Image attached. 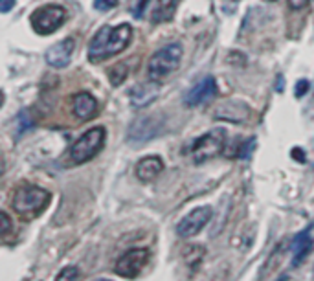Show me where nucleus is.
I'll return each mask as SVG.
<instances>
[{"instance_id":"f3484780","label":"nucleus","mask_w":314,"mask_h":281,"mask_svg":"<svg viewBox=\"0 0 314 281\" xmlns=\"http://www.w3.org/2000/svg\"><path fill=\"white\" fill-rule=\"evenodd\" d=\"M127 74H129V66H127V63L114 64V66L109 70V79H110V83H112V87L121 85V83L125 81Z\"/></svg>"},{"instance_id":"6e6552de","label":"nucleus","mask_w":314,"mask_h":281,"mask_svg":"<svg viewBox=\"0 0 314 281\" xmlns=\"http://www.w3.org/2000/svg\"><path fill=\"white\" fill-rule=\"evenodd\" d=\"M212 217H213L212 206H198V208L191 209L186 217H182L178 221L177 233L180 237H184V239L195 237V235H198L208 226V223L212 221Z\"/></svg>"},{"instance_id":"9d476101","label":"nucleus","mask_w":314,"mask_h":281,"mask_svg":"<svg viewBox=\"0 0 314 281\" xmlns=\"http://www.w3.org/2000/svg\"><path fill=\"white\" fill-rule=\"evenodd\" d=\"M76 50V40L74 37H66V39L55 42L54 46H50L46 52V63L52 68H66L72 61Z\"/></svg>"},{"instance_id":"7ed1b4c3","label":"nucleus","mask_w":314,"mask_h":281,"mask_svg":"<svg viewBox=\"0 0 314 281\" xmlns=\"http://www.w3.org/2000/svg\"><path fill=\"white\" fill-rule=\"evenodd\" d=\"M182 56H184V48L180 42L165 44L164 48H160L151 56L147 63V77L155 83H162L167 75H171L180 66Z\"/></svg>"},{"instance_id":"ddd939ff","label":"nucleus","mask_w":314,"mask_h":281,"mask_svg":"<svg viewBox=\"0 0 314 281\" xmlns=\"http://www.w3.org/2000/svg\"><path fill=\"white\" fill-rule=\"evenodd\" d=\"M72 109L79 120L88 121L96 118V114H98V99L88 92H79L72 99Z\"/></svg>"},{"instance_id":"b1692460","label":"nucleus","mask_w":314,"mask_h":281,"mask_svg":"<svg viewBox=\"0 0 314 281\" xmlns=\"http://www.w3.org/2000/svg\"><path fill=\"white\" fill-rule=\"evenodd\" d=\"M96 281H110V280H96Z\"/></svg>"},{"instance_id":"39448f33","label":"nucleus","mask_w":314,"mask_h":281,"mask_svg":"<svg viewBox=\"0 0 314 281\" xmlns=\"http://www.w3.org/2000/svg\"><path fill=\"white\" fill-rule=\"evenodd\" d=\"M226 145V131L224 129H213L210 132L196 138L191 145V158L195 164H202L219 156Z\"/></svg>"},{"instance_id":"4468645a","label":"nucleus","mask_w":314,"mask_h":281,"mask_svg":"<svg viewBox=\"0 0 314 281\" xmlns=\"http://www.w3.org/2000/svg\"><path fill=\"white\" fill-rule=\"evenodd\" d=\"M311 250H313V237H311V228H305L303 232H299L294 235V239H292V266L296 268L299 266L303 261L307 259V256L311 254Z\"/></svg>"},{"instance_id":"f03ea898","label":"nucleus","mask_w":314,"mask_h":281,"mask_svg":"<svg viewBox=\"0 0 314 281\" xmlns=\"http://www.w3.org/2000/svg\"><path fill=\"white\" fill-rule=\"evenodd\" d=\"M52 201V193L35 184H22L17 187L11 199V206L24 219H33L40 215Z\"/></svg>"},{"instance_id":"9b49d317","label":"nucleus","mask_w":314,"mask_h":281,"mask_svg":"<svg viewBox=\"0 0 314 281\" xmlns=\"http://www.w3.org/2000/svg\"><path fill=\"white\" fill-rule=\"evenodd\" d=\"M215 94H217V83H215L213 77L208 75V77L198 81L195 87L186 94L184 103H186V107H196V105H202L204 101L212 99Z\"/></svg>"},{"instance_id":"20e7f679","label":"nucleus","mask_w":314,"mask_h":281,"mask_svg":"<svg viewBox=\"0 0 314 281\" xmlns=\"http://www.w3.org/2000/svg\"><path fill=\"white\" fill-rule=\"evenodd\" d=\"M105 138H107V131L105 127H92L87 132H83L81 136L72 144L70 151V160L76 166H81L85 162L92 160L96 154L105 147Z\"/></svg>"},{"instance_id":"6ab92c4d","label":"nucleus","mask_w":314,"mask_h":281,"mask_svg":"<svg viewBox=\"0 0 314 281\" xmlns=\"http://www.w3.org/2000/svg\"><path fill=\"white\" fill-rule=\"evenodd\" d=\"M119 0H94V8L99 11H109V9L116 8Z\"/></svg>"},{"instance_id":"5701e85b","label":"nucleus","mask_w":314,"mask_h":281,"mask_svg":"<svg viewBox=\"0 0 314 281\" xmlns=\"http://www.w3.org/2000/svg\"><path fill=\"white\" fill-rule=\"evenodd\" d=\"M11 8H15V0H0V11L8 13Z\"/></svg>"},{"instance_id":"1a4fd4ad","label":"nucleus","mask_w":314,"mask_h":281,"mask_svg":"<svg viewBox=\"0 0 314 281\" xmlns=\"http://www.w3.org/2000/svg\"><path fill=\"white\" fill-rule=\"evenodd\" d=\"M250 118V107L239 99H226L215 109V120L230 123H244Z\"/></svg>"},{"instance_id":"f8f14e48","label":"nucleus","mask_w":314,"mask_h":281,"mask_svg":"<svg viewBox=\"0 0 314 281\" xmlns=\"http://www.w3.org/2000/svg\"><path fill=\"white\" fill-rule=\"evenodd\" d=\"M162 171H164V160H162L160 156H157V154L145 156V158L138 160L136 168H134L136 178H138L140 182H153V180H157L158 175H160Z\"/></svg>"},{"instance_id":"dca6fc26","label":"nucleus","mask_w":314,"mask_h":281,"mask_svg":"<svg viewBox=\"0 0 314 281\" xmlns=\"http://www.w3.org/2000/svg\"><path fill=\"white\" fill-rule=\"evenodd\" d=\"M158 85L160 83H155V81H147V83H141V85H136L133 90H131V101H133L136 107H145V105L153 103L158 96Z\"/></svg>"},{"instance_id":"aec40b11","label":"nucleus","mask_w":314,"mask_h":281,"mask_svg":"<svg viewBox=\"0 0 314 281\" xmlns=\"http://www.w3.org/2000/svg\"><path fill=\"white\" fill-rule=\"evenodd\" d=\"M309 89H311V87H309V81H307V79H299L298 83H296V87H294V96L299 99V97H303L307 92H309Z\"/></svg>"},{"instance_id":"4be33fe9","label":"nucleus","mask_w":314,"mask_h":281,"mask_svg":"<svg viewBox=\"0 0 314 281\" xmlns=\"http://www.w3.org/2000/svg\"><path fill=\"white\" fill-rule=\"evenodd\" d=\"M307 2H309V0H289V8H291V9H296V11H298V9H303V8H305Z\"/></svg>"},{"instance_id":"393cba45","label":"nucleus","mask_w":314,"mask_h":281,"mask_svg":"<svg viewBox=\"0 0 314 281\" xmlns=\"http://www.w3.org/2000/svg\"><path fill=\"white\" fill-rule=\"evenodd\" d=\"M268 2H274V0H268Z\"/></svg>"},{"instance_id":"423d86ee","label":"nucleus","mask_w":314,"mask_h":281,"mask_svg":"<svg viewBox=\"0 0 314 281\" xmlns=\"http://www.w3.org/2000/svg\"><path fill=\"white\" fill-rule=\"evenodd\" d=\"M66 20V9L59 4H48L42 8L35 9L30 17L32 28L39 35H50L55 30H59Z\"/></svg>"},{"instance_id":"0eeeda50","label":"nucleus","mask_w":314,"mask_h":281,"mask_svg":"<svg viewBox=\"0 0 314 281\" xmlns=\"http://www.w3.org/2000/svg\"><path fill=\"white\" fill-rule=\"evenodd\" d=\"M149 250L147 248H133L125 252L123 256L118 259V263L114 266V272L118 274L119 278H125V280H134L138 278L143 268L149 263Z\"/></svg>"},{"instance_id":"412c9836","label":"nucleus","mask_w":314,"mask_h":281,"mask_svg":"<svg viewBox=\"0 0 314 281\" xmlns=\"http://www.w3.org/2000/svg\"><path fill=\"white\" fill-rule=\"evenodd\" d=\"M0 221H2V226H0L2 230H0V232H2V237H6L8 232L11 230V219L8 217L6 211H0Z\"/></svg>"},{"instance_id":"2eb2a0df","label":"nucleus","mask_w":314,"mask_h":281,"mask_svg":"<svg viewBox=\"0 0 314 281\" xmlns=\"http://www.w3.org/2000/svg\"><path fill=\"white\" fill-rule=\"evenodd\" d=\"M182 0H157L155 6L151 9V22L153 24H162V22H169L177 13V8L180 6Z\"/></svg>"},{"instance_id":"f257e3e1","label":"nucleus","mask_w":314,"mask_h":281,"mask_svg":"<svg viewBox=\"0 0 314 281\" xmlns=\"http://www.w3.org/2000/svg\"><path fill=\"white\" fill-rule=\"evenodd\" d=\"M133 40V26L129 22L110 28L103 26L99 32L94 35L88 46V59L92 63H101L110 57L118 56L131 44Z\"/></svg>"},{"instance_id":"a211bd4d","label":"nucleus","mask_w":314,"mask_h":281,"mask_svg":"<svg viewBox=\"0 0 314 281\" xmlns=\"http://www.w3.org/2000/svg\"><path fill=\"white\" fill-rule=\"evenodd\" d=\"M81 280V272H79L78 266L68 265L64 266L63 270L59 272V276L55 278V281H79Z\"/></svg>"}]
</instances>
